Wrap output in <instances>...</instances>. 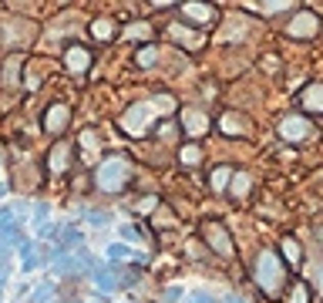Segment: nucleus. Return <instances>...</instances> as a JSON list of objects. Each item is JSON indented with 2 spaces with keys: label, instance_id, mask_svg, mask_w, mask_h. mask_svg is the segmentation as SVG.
I'll return each instance as SVG.
<instances>
[{
  "label": "nucleus",
  "instance_id": "f257e3e1",
  "mask_svg": "<svg viewBox=\"0 0 323 303\" xmlns=\"http://www.w3.org/2000/svg\"><path fill=\"white\" fill-rule=\"evenodd\" d=\"M125 176H128V162H125V159H108L105 165L98 168V185L114 192V189L125 185Z\"/></svg>",
  "mask_w": 323,
  "mask_h": 303
},
{
  "label": "nucleus",
  "instance_id": "f03ea898",
  "mask_svg": "<svg viewBox=\"0 0 323 303\" xmlns=\"http://www.w3.org/2000/svg\"><path fill=\"white\" fill-rule=\"evenodd\" d=\"M280 263H276V256L273 253H263V259H259V287L266 290V293H276L280 290Z\"/></svg>",
  "mask_w": 323,
  "mask_h": 303
},
{
  "label": "nucleus",
  "instance_id": "7ed1b4c3",
  "mask_svg": "<svg viewBox=\"0 0 323 303\" xmlns=\"http://www.w3.org/2000/svg\"><path fill=\"white\" fill-rule=\"evenodd\" d=\"M148 115H152V108H148V104H135V108H131V112L121 118V128H125V132L142 135V132L148 128Z\"/></svg>",
  "mask_w": 323,
  "mask_h": 303
},
{
  "label": "nucleus",
  "instance_id": "20e7f679",
  "mask_svg": "<svg viewBox=\"0 0 323 303\" xmlns=\"http://www.w3.org/2000/svg\"><path fill=\"white\" fill-rule=\"evenodd\" d=\"M202 229H205V240H209L212 249H219L222 256H233V243H229V236H226L222 226H219V223H205Z\"/></svg>",
  "mask_w": 323,
  "mask_h": 303
},
{
  "label": "nucleus",
  "instance_id": "39448f33",
  "mask_svg": "<svg viewBox=\"0 0 323 303\" xmlns=\"http://www.w3.org/2000/svg\"><path fill=\"white\" fill-rule=\"evenodd\" d=\"M67 118H71V112H67L64 104H54V108H48V115H44V128H48L51 135H57V132L67 128Z\"/></svg>",
  "mask_w": 323,
  "mask_h": 303
},
{
  "label": "nucleus",
  "instance_id": "423d86ee",
  "mask_svg": "<svg viewBox=\"0 0 323 303\" xmlns=\"http://www.w3.org/2000/svg\"><path fill=\"white\" fill-rule=\"evenodd\" d=\"M182 125H186L189 135H202V132L209 128V125H205V115H202V112H186V115H182Z\"/></svg>",
  "mask_w": 323,
  "mask_h": 303
},
{
  "label": "nucleus",
  "instance_id": "0eeeda50",
  "mask_svg": "<svg viewBox=\"0 0 323 303\" xmlns=\"http://www.w3.org/2000/svg\"><path fill=\"white\" fill-rule=\"evenodd\" d=\"M303 104H307L310 112H323V84H310L303 91Z\"/></svg>",
  "mask_w": 323,
  "mask_h": 303
},
{
  "label": "nucleus",
  "instance_id": "6e6552de",
  "mask_svg": "<svg viewBox=\"0 0 323 303\" xmlns=\"http://www.w3.org/2000/svg\"><path fill=\"white\" fill-rule=\"evenodd\" d=\"M280 132L286 138H303V135H307V121H303V118H283Z\"/></svg>",
  "mask_w": 323,
  "mask_h": 303
},
{
  "label": "nucleus",
  "instance_id": "1a4fd4ad",
  "mask_svg": "<svg viewBox=\"0 0 323 303\" xmlns=\"http://www.w3.org/2000/svg\"><path fill=\"white\" fill-rule=\"evenodd\" d=\"M88 64H91V54H88V51H81V48H71V51H67V68H71V71H88Z\"/></svg>",
  "mask_w": 323,
  "mask_h": 303
},
{
  "label": "nucleus",
  "instance_id": "9d476101",
  "mask_svg": "<svg viewBox=\"0 0 323 303\" xmlns=\"http://www.w3.org/2000/svg\"><path fill=\"white\" fill-rule=\"evenodd\" d=\"M313 31H316V17H313V14H303L299 20H293V24H290V34H296V37L313 34Z\"/></svg>",
  "mask_w": 323,
  "mask_h": 303
},
{
  "label": "nucleus",
  "instance_id": "9b49d317",
  "mask_svg": "<svg viewBox=\"0 0 323 303\" xmlns=\"http://www.w3.org/2000/svg\"><path fill=\"white\" fill-rule=\"evenodd\" d=\"M48 165H51V172H64V168H67V148H64V145H61L57 152H51Z\"/></svg>",
  "mask_w": 323,
  "mask_h": 303
},
{
  "label": "nucleus",
  "instance_id": "f8f14e48",
  "mask_svg": "<svg viewBox=\"0 0 323 303\" xmlns=\"http://www.w3.org/2000/svg\"><path fill=\"white\" fill-rule=\"evenodd\" d=\"M222 132H226V135H239L242 132V121H239V115H222Z\"/></svg>",
  "mask_w": 323,
  "mask_h": 303
},
{
  "label": "nucleus",
  "instance_id": "ddd939ff",
  "mask_svg": "<svg viewBox=\"0 0 323 303\" xmlns=\"http://www.w3.org/2000/svg\"><path fill=\"white\" fill-rule=\"evenodd\" d=\"M95 279H98V290H114V287H118L114 273H105V270H98V273H95Z\"/></svg>",
  "mask_w": 323,
  "mask_h": 303
},
{
  "label": "nucleus",
  "instance_id": "4468645a",
  "mask_svg": "<svg viewBox=\"0 0 323 303\" xmlns=\"http://www.w3.org/2000/svg\"><path fill=\"white\" fill-rule=\"evenodd\" d=\"M91 31H95V37H111L114 34V27H111V20H95V27H91Z\"/></svg>",
  "mask_w": 323,
  "mask_h": 303
},
{
  "label": "nucleus",
  "instance_id": "2eb2a0df",
  "mask_svg": "<svg viewBox=\"0 0 323 303\" xmlns=\"http://www.w3.org/2000/svg\"><path fill=\"white\" fill-rule=\"evenodd\" d=\"M226 176H233V172H229L226 165H222V168H216V172H212V189H222V185H226Z\"/></svg>",
  "mask_w": 323,
  "mask_h": 303
},
{
  "label": "nucleus",
  "instance_id": "dca6fc26",
  "mask_svg": "<svg viewBox=\"0 0 323 303\" xmlns=\"http://www.w3.org/2000/svg\"><path fill=\"white\" fill-rule=\"evenodd\" d=\"M283 249H286V259H290V263H299V246H296L293 240L283 243Z\"/></svg>",
  "mask_w": 323,
  "mask_h": 303
},
{
  "label": "nucleus",
  "instance_id": "f3484780",
  "mask_svg": "<svg viewBox=\"0 0 323 303\" xmlns=\"http://www.w3.org/2000/svg\"><path fill=\"white\" fill-rule=\"evenodd\" d=\"M51 293H54V287H40L37 293H34V300H31V303H48V300H51Z\"/></svg>",
  "mask_w": 323,
  "mask_h": 303
},
{
  "label": "nucleus",
  "instance_id": "a211bd4d",
  "mask_svg": "<svg viewBox=\"0 0 323 303\" xmlns=\"http://www.w3.org/2000/svg\"><path fill=\"white\" fill-rule=\"evenodd\" d=\"M290 303H307V290H303V287H296V290L290 293Z\"/></svg>",
  "mask_w": 323,
  "mask_h": 303
},
{
  "label": "nucleus",
  "instance_id": "6ab92c4d",
  "mask_svg": "<svg viewBox=\"0 0 323 303\" xmlns=\"http://www.w3.org/2000/svg\"><path fill=\"white\" fill-rule=\"evenodd\" d=\"M108 256H111V259H125L128 249H125V246H111V249H108Z\"/></svg>",
  "mask_w": 323,
  "mask_h": 303
},
{
  "label": "nucleus",
  "instance_id": "aec40b11",
  "mask_svg": "<svg viewBox=\"0 0 323 303\" xmlns=\"http://www.w3.org/2000/svg\"><path fill=\"white\" fill-rule=\"evenodd\" d=\"M189 14H192V17H199V20H205V17H209L212 10H209V7H189Z\"/></svg>",
  "mask_w": 323,
  "mask_h": 303
},
{
  "label": "nucleus",
  "instance_id": "412c9836",
  "mask_svg": "<svg viewBox=\"0 0 323 303\" xmlns=\"http://www.w3.org/2000/svg\"><path fill=\"white\" fill-rule=\"evenodd\" d=\"M155 61V51H142V54H138V64H152Z\"/></svg>",
  "mask_w": 323,
  "mask_h": 303
},
{
  "label": "nucleus",
  "instance_id": "4be33fe9",
  "mask_svg": "<svg viewBox=\"0 0 323 303\" xmlns=\"http://www.w3.org/2000/svg\"><path fill=\"white\" fill-rule=\"evenodd\" d=\"M195 159H199V152H195V148H186V152H182V162H195Z\"/></svg>",
  "mask_w": 323,
  "mask_h": 303
},
{
  "label": "nucleus",
  "instance_id": "5701e85b",
  "mask_svg": "<svg viewBox=\"0 0 323 303\" xmlns=\"http://www.w3.org/2000/svg\"><path fill=\"white\" fill-rule=\"evenodd\" d=\"M189 303H212V300L205 293H192V296H189Z\"/></svg>",
  "mask_w": 323,
  "mask_h": 303
},
{
  "label": "nucleus",
  "instance_id": "b1692460",
  "mask_svg": "<svg viewBox=\"0 0 323 303\" xmlns=\"http://www.w3.org/2000/svg\"><path fill=\"white\" fill-rule=\"evenodd\" d=\"M246 185H249V182H246V179H242V176L236 179V192H239V196H242V192H246Z\"/></svg>",
  "mask_w": 323,
  "mask_h": 303
},
{
  "label": "nucleus",
  "instance_id": "393cba45",
  "mask_svg": "<svg viewBox=\"0 0 323 303\" xmlns=\"http://www.w3.org/2000/svg\"><path fill=\"white\" fill-rule=\"evenodd\" d=\"M320 283H323V270H320Z\"/></svg>",
  "mask_w": 323,
  "mask_h": 303
}]
</instances>
